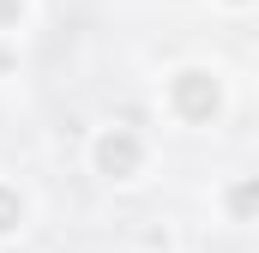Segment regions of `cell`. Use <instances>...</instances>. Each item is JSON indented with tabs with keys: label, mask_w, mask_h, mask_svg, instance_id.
<instances>
[{
	"label": "cell",
	"mask_w": 259,
	"mask_h": 253,
	"mask_svg": "<svg viewBox=\"0 0 259 253\" xmlns=\"http://www.w3.org/2000/svg\"><path fill=\"white\" fill-rule=\"evenodd\" d=\"M157 109H163V121L181 126V133L223 126V115H229V78H223V66H211V61L169 66L157 78Z\"/></svg>",
	"instance_id": "6da1fadb"
},
{
	"label": "cell",
	"mask_w": 259,
	"mask_h": 253,
	"mask_svg": "<svg viewBox=\"0 0 259 253\" xmlns=\"http://www.w3.org/2000/svg\"><path fill=\"white\" fill-rule=\"evenodd\" d=\"M151 163H157V145H151L145 126H133V121H103L84 139V169L103 187H139L151 175Z\"/></svg>",
	"instance_id": "7a4b0ae2"
},
{
	"label": "cell",
	"mask_w": 259,
	"mask_h": 253,
	"mask_svg": "<svg viewBox=\"0 0 259 253\" xmlns=\"http://www.w3.org/2000/svg\"><path fill=\"white\" fill-rule=\"evenodd\" d=\"M211 205H217V217L235 223V229L259 223V175H229V181H217Z\"/></svg>",
	"instance_id": "3957f363"
},
{
	"label": "cell",
	"mask_w": 259,
	"mask_h": 253,
	"mask_svg": "<svg viewBox=\"0 0 259 253\" xmlns=\"http://www.w3.org/2000/svg\"><path fill=\"white\" fill-rule=\"evenodd\" d=\"M30 217H36L30 187H24L18 175H0V247H12V241L30 229Z\"/></svg>",
	"instance_id": "277c9868"
},
{
	"label": "cell",
	"mask_w": 259,
	"mask_h": 253,
	"mask_svg": "<svg viewBox=\"0 0 259 253\" xmlns=\"http://www.w3.org/2000/svg\"><path fill=\"white\" fill-rule=\"evenodd\" d=\"M30 12H36V0H0V36H24Z\"/></svg>",
	"instance_id": "5b68a950"
},
{
	"label": "cell",
	"mask_w": 259,
	"mask_h": 253,
	"mask_svg": "<svg viewBox=\"0 0 259 253\" xmlns=\"http://www.w3.org/2000/svg\"><path fill=\"white\" fill-rule=\"evenodd\" d=\"M139 247L145 253H175V229H169V223H151V229L139 235Z\"/></svg>",
	"instance_id": "8992f818"
},
{
	"label": "cell",
	"mask_w": 259,
	"mask_h": 253,
	"mask_svg": "<svg viewBox=\"0 0 259 253\" xmlns=\"http://www.w3.org/2000/svg\"><path fill=\"white\" fill-rule=\"evenodd\" d=\"M18 72V36H0V78Z\"/></svg>",
	"instance_id": "52a82bcc"
},
{
	"label": "cell",
	"mask_w": 259,
	"mask_h": 253,
	"mask_svg": "<svg viewBox=\"0 0 259 253\" xmlns=\"http://www.w3.org/2000/svg\"><path fill=\"white\" fill-rule=\"evenodd\" d=\"M211 6H217V12H253L259 0H211Z\"/></svg>",
	"instance_id": "ba28073f"
}]
</instances>
